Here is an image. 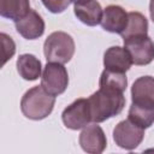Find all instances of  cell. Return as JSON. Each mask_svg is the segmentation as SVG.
<instances>
[{
    "label": "cell",
    "mask_w": 154,
    "mask_h": 154,
    "mask_svg": "<svg viewBox=\"0 0 154 154\" xmlns=\"http://www.w3.org/2000/svg\"><path fill=\"white\" fill-rule=\"evenodd\" d=\"M75 16L85 25L95 26L101 23L102 19V7L96 0H90L84 4H75L73 7Z\"/></svg>",
    "instance_id": "cell-13"
},
{
    "label": "cell",
    "mask_w": 154,
    "mask_h": 154,
    "mask_svg": "<svg viewBox=\"0 0 154 154\" xmlns=\"http://www.w3.org/2000/svg\"><path fill=\"white\" fill-rule=\"evenodd\" d=\"M42 88L51 95L63 94L69 85V73L60 63H47L41 76Z\"/></svg>",
    "instance_id": "cell-4"
},
{
    "label": "cell",
    "mask_w": 154,
    "mask_h": 154,
    "mask_svg": "<svg viewBox=\"0 0 154 154\" xmlns=\"http://www.w3.org/2000/svg\"><path fill=\"white\" fill-rule=\"evenodd\" d=\"M17 71L25 81H36L41 77L42 65L41 61L32 54H20L17 59Z\"/></svg>",
    "instance_id": "cell-14"
},
{
    "label": "cell",
    "mask_w": 154,
    "mask_h": 154,
    "mask_svg": "<svg viewBox=\"0 0 154 154\" xmlns=\"http://www.w3.org/2000/svg\"><path fill=\"white\" fill-rule=\"evenodd\" d=\"M132 103L147 107H154V77H138L131 87Z\"/></svg>",
    "instance_id": "cell-11"
},
{
    "label": "cell",
    "mask_w": 154,
    "mask_h": 154,
    "mask_svg": "<svg viewBox=\"0 0 154 154\" xmlns=\"http://www.w3.org/2000/svg\"><path fill=\"white\" fill-rule=\"evenodd\" d=\"M99 85L100 88H106V89H112V90L124 93L128 87V78H126V75L123 72L103 70L100 76Z\"/></svg>",
    "instance_id": "cell-18"
},
{
    "label": "cell",
    "mask_w": 154,
    "mask_h": 154,
    "mask_svg": "<svg viewBox=\"0 0 154 154\" xmlns=\"http://www.w3.org/2000/svg\"><path fill=\"white\" fill-rule=\"evenodd\" d=\"M128 24L124 31L120 34L123 40L147 36L148 34V20L140 12H129L128 13Z\"/></svg>",
    "instance_id": "cell-15"
},
{
    "label": "cell",
    "mask_w": 154,
    "mask_h": 154,
    "mask_svg": "<svg viewBox=\"0 0 154 154\" xmlns=\"http://www.w3.org/2000/svg\"><path fill=\"white\" fill-rule=\"evenodd\" d=\"M14 25L19 35L26 40H36L45 32V20L35 10H30L26 16L14 22Z\"/></svg>",
    "instance_id": "cell-9"
},
{
    "label": "cell",
    "mask_w": 154,
    "mask_h": 154,
    "mask_svg": "<svg viewBox=\"0 0 154 154\" xmlns=\"http://www.w3.org/2000/svg\"><path fill=\"white\" fill-rule=\"evenodd\" d=\"M64 125L70 130H79L91 123V113L88 99L79 97L70 103L61 113Z\"/></svg>",
    "instance_id": "cell-5"
},
{
    "label": "cell",
    "mask_w": 154,
    "mask_h": 154,
    "mask_svg": "<svg viewBox=\"0 0 154 154\" xmlns=\"http://www.w3.org/2000/svg\"><path fill=\"white\" fill-rule=\"evenodd\" d=\"M131 65H132L131 57L124 47L112 46L108 49H106L103 54L105 70L125 73L131 67Z\"/></svg>",
    "instance_id": "cell-12"
},
{
    "label": "cell",
    "mask_w": 154,
    "mask_h": 154,
    "mask_svg": "<svg viewBox=\"0 0 154 154\" xmlns=\"http://www.w3.org/2000/svg\"><path fill=\"white\" fill-rule=\"evenodd\" d=\"M41 1H42L43 6L52 13L64 12L72 2L71 0H41Z\"/></svg>",
    "instance_id": "cell-20"
},
{
    "label": "cell",
    "mask_w": 154,
    "mask_h": 154,
    "mask_svg": "<svg viewBox=\"0 0 154 154\" xmlns=\"http://www.w3.org/2000/svg\"><path fill=\"white\" fill-rule=\"evenodd\" d=\"M30 11L29 0H0V14L13 22L19 20Z\"/></svg>",
    "instance_id": "cell-16"
},
{
    "label": "cell",
    "mask_w": 154,
    "mask_h": 154,
    "mask_svg": "<svg viewBox=\"0 0 154 154\" xmlns=\"http://www.w3.org/2000/svg\"><path fill=\"white\" fill-rule=\"evenodd\" d=\"M128 119H130L132 123L141 126L142 129H148L154 124V107L140 106L131 102Z\"/></svg>",
    "instance_id": "cell-17"
},
{
    "label": "cell",
    "mask_w": 154,
    "mask_h": 154,
    "mask_svg": "<svg viewBox=\"0 0 154 154\" xmlns=\"http://www.w3.org/2000/svg\"><path fill=\"white\" fill-rule=\"evenodd\" d=\"M144 137V129L132 123L130 119L119 122L113 130L116 144L123 149L132 150L137 148Z\"/></svg>",
    "instance_id": "cell-6"
},
{
    "label": "cell",
    "mask_w": 154,
    "mask_h": 154,
    "mask_svg": "<svg viewBox=\"0 0 154 154\" xmlns=\"http://www.w3.org/2000/svg\"><path fill=\"white\" fill-rule=\"evenodd\" d=\"M89 106L93 123H102L122 113L125 107V96L123 93L100 88L89 97Z\"/></svg>",
    "instance_id": "cell-1"
},
{
    "label": "cell",
    "mask_w": 154,
    "mask_h": 154,
    "mask_svg": "<svg viewBox=\"0 0 154 154\" xmlns=\"http://www.w3.org/2000/svg\"><path fill=\"white\" fill-rule=\"evenodd\" d=\"M149 14H150V19L154 23V0H150L149 2Z\"/></svg>",
    "instance_id": "cell-21"
},
{
    "label": "cell",
    "mask_w": 154,
    "mask_h": 154,
    "mask_svg": "<svg viewBox=\"0 0 154 154\" xmlns=\"http://www.w3.org/2000/svg\"><path fill=\"white\" fill-rule=\"evenodd\" d=\"M81 148L90 154H100L102 153L107 147V138L97 123L95 124H88L83 128L82 132L79 134L78 138Z\"/></svg>",
    "instance_id": "cell-8"
},
{
    "label": "cell",
    "mask_w": 154,
    "mask_h": 154,
    "mask_svg": "<svg viewBox=\"0 0 154 154\" xmlns=\"http://www.w3.org/2000/svg\"><path fill=\"white\" fill-rule=\"evenodd\" d=\"M71 1L75 2V4H84V2H88L90 0H71Z\"/></svg>",
    "instance_id": "cell-22"
},
{
    "label": "cell",
    "mask_w": 154,
    "mask_h": 154,
    "mask_svg": "<svg viewBox=\"0 0 154 154\" xmlns=\"http://www.w3.org/2000/svg\"><path fill=\"white\" fill-rule=\"evenodd\" d=\"M126 11L118 5H108L102 13L101 26L103 30L113 34H122L128 24Z\"/></svg>",
    "instance_id": "cell-10"
},
{
    "label": "cell",
    "mask_w": 154,
    "mask_h": 154,
    "mask_svg": "<svg viewBox=\"0 0 154 154\" xmlns=\"http://www.w3.org/2000/svg\"><path fill=\"white\" fill-rule=\"evenodd\" d=\"M43 53L47 63L66 64L75 54V41L65 31H54L46 38Z\"/></svg>",
    "instance_id": "cell-3"
},
{
    "label": "cell",
    "mask_w": 154,
    "mask_h": 154,
    "mask_svg": "<svg viewBox=\"0 0 154 154\" xmlns=\"http://www.w3.org/2000/svg\"><path fill=\"white\" fill-rule=\"evenodd\" d=\"M0 38H1V54H2V63L1 65L4 66L6 64L7 60H10L14 53H16V45H14V41L5 32H1L0 34Z\"/></svg>",
    "instance_id": "cell-19"
},
{
    "label": "cell",
    "mask_w": 154,
    "mask_h": 154,
    "mask_svg": "<svg viewBox=\"0 0 154 154\" xmlns=\"http://www.w3.org/2000/svg\"><path fill=\"white\" fill-rule=\"evenodd\" d=\"M123 41L124 48L129 52L132 64L142 66L148 65L154 60V42L148 35Z\"/></svg>",
    "instance_id": "cell-7"
},
{
    "label": "cell",
    "mask_w": 154,
    "mask_h": 154,
    "mask_svg": "<svg viewBox=\"0 0 154 154\" xmlns=\"http://www.w3.org/2000/svg\"><path fill=\"white\" fill-rule=\"evenodd\" d=\"M55 105V96L47 93L42 85H36L25 91L20 100V111L23 116L31 120L47 118Z\"/></svg>",
    "instance_id": "cell-2"
}]
</instances>
